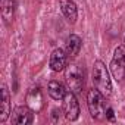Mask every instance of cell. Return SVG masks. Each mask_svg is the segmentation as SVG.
<instances>
[{
	"label": "cell",
	"instance_id": "cell-1",
	"mask_svg": "<svg viewBox=\"0 0 125 125\" xmlns=\"http://www.w3.org/2000/svg\"><path fill=\"white\" fill-rule=\"evenodd\" d=\"M91 81L93 85L106 97L112 94V80H110V72L107 66L102 60H96L93 63V71H91Z\"/></svg>",
	"mask_w": 125,
	"mask_h": 125
},
{
	"label": "cell",
	"instance_id": "cell-11",
	"mask_svg": "<svg viewBox=\"0 0 125 125\" xmlns=\"http://www.w3.org/2000/svg\"><path fill=\"white\" fill-rule=\"evenodd\" d=\"M83 47V38L77 34H69L65 41V50L69 57H77Z\"/></svg>",
	"mask_w": 125,
	"mask_h": 125
},
{
	"label": "cell",
	"instance_id": "cell-4",
	"mask_svg": "<svg viewBox=\"0 0 125 125\" xmlns=\"http://www.w3.org/2000/svg\"><path fill=\"white\" fill-rule=\"evenodd\" d=\"M109 71L116 81H122L125 77V46H118L113 52Z\"/></svg>",
	"mask_w": 125,
	"mask_h": 125
},
{
	"label": "cell",
	"instance_id": "cell-5",
	"mask_svg": "<svg viewBox=\"0 0 125 125\" xmlns=\"http://www.w3.org/2000/svg\"><path fill=\"white\" fill-rule=\"evenodd\" d=\"M63 104H62V112H63V116L66 118V121L75 122L80 118V103L77 100V94L72 91H68L66 96L63 97Z\"/></svg>",
	"mask_w": 125,
	"mask_h": 125
},
{
	"label": "cell",
	"instance_id": "cell-14",
	"mask_svg": "<svg viewBox=\"0 0 125 125\" xmlns=\"http://www.w3.org/2000/svg\"><path fill=\"white\" fill-rule=\"evenodd\" d=\"M106 119L109 122H113L115 121V113H113V109L112 107H107L106 109Z\"/></svg>",
	"mask_w": 125,
	"mask_h": 125
},
{
	"label": "cell",
	"instance_id": "cell-7",
	"mask_svg": "<svg viewBox=\"0 0 125 125\" xmlns=\"http://www.w3.org/2000/svg\"><path fill=\"white\" fill-rule=\"evenodd\" d=\"M68 53L65 49H62V47H57L50 54V59H49V66L53 72H60V71H63L68 65Z\"/></svg>",
	"mask_w": 125,
	"mask_h": 125
},
{
	"label": "cell",
	"instance_id": "cell-6",
	"mask_svg": "<svg viewBox=\"0 0 125 125\" xmlns=\"http://www.w3.org/2000/svg\"><path fill=\"white\" fill-rule=\"evenodd\" d=\"M34 110L27 104V106H16L12 110L10 115V122L13 125H28L34 122Z\"/></svg>",
	"mask_w": 125,
	"mask_h": 125
},
{
	"label": "cell",
	"instance_id": "cell-8",
	"mask_svg": "<svg viewBox=\"0 0 125 125\" xmlns=\"http://www.w3.org/2000/svg\"><path fill=\"white\" fill-rule=\"evenodd\" d=\"M27 104L37 113L43 109L44 106V99H43V94H41V90L38 87H32L28 90L27 93Z\"/></svg>",
	"mask_w": 125,
	"mask_h": 125
},
{
	"label": "cell",
	"instance_id": "cell-2",
	"mask_svg": "<svg viewBox=\"0 0 125 125\" xmlns=\"http://www.w3.org/2000/svg\"><path fill=\"white\" fill-rule=\"evenodd\" d=\"M65 81L68 85V90L80 94L83 91V87L85 84V75H84V68L77 63V62H72V63L66 65L65 68Z\"/></svg>",
	"mask_w": 125,
	"mask_h": 125
},
{
	"label": "cell",
	"instance_id": "cell-9",
	"mask_svg": "<svg viewBox=\"0 0 125 125\" xmlns=\"http://www.w3.org/2000/svg\"><path fill=\"white\" fill-rule=\"evenodd\" d=\"M60 10L69 24H75L78 19V8L74 0H59Z\"/></svg>",
	"mask_w": 125,
	"mask_h": 125
},
{
	"label": "cell",
	"instance_id": "cell-10",
	"mask_svg": "<svg viewBox=\"0 0 125 125\" xmlns=\"http://www.w3.org/2000/svg\"><path fill=\"white\" fill-rule=\"evenodd\" d=\"M12 109H10V94L6 87V84H2V109H0V122L5 124L8 119H10Z\"/></svg>",
	"mask_w": 125,
	"mask_h": 125
},
{
	"label": "cell",
	"instance_id": "cell-3",
	"mask_svg": "<svg viewBox=\"0 0 125 125\" xmlns=\"http://www.w3.org/2000/svg\"><path fill=\"white\" fill-rule=\"evenodd\" d=\"M87 106L93 119L102 121L106 118V96H103L96 87H93L87 93Z\"/></svg>",
	"mask_w": 125,
	"mask_h": 125
},
{
	"label": "cell",
	"instance_id": "cell-13",
	"mask_svg": "<svg viewBox=\"0 0 125 125\" xmlns=\"http://www.w3.org/2000/svg\"><path fill=\"white\" fill-rule=\"evenodd\" d=\"M68 91L69 90H66V87L59 81H50L47 84V93L53 100H63Z\"/></svg>",
	"mask_w": 125,
	"mask_h": 125
},
{
	"label": "cell",
	"instance_id": "cell-12",
	"mask_svg": "<svg viewBox=\"0 0 125 125\" xmlns=\"http://www.w3.org/2000/svg\"><path fill=\"white\" fill-rule=\"evenodd\" d=\"M16 0H2V18L3 22L9 27L15 18V12H16Z\"/></svg>",
	"mask_w": 125,
	"mask_h": 125
}]
</instances>
